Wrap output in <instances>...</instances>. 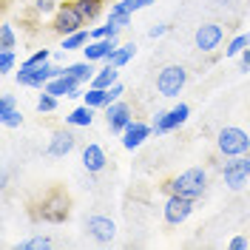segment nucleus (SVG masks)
Here are the masks:
<instances>
[{
    "instance_id": "nucleus-40",
    "label": "nucleus",
    "mask_w": 250,
    "mask_h": 250,
    "mask_svg": "<svg viewBox=\"0 0 250 250\" xmlns=\"http://www.w3.org/2000/svg\"><path fill=\"white\" fill-rule=\"evenodd\" d=\"M239 68H242V71H250V48H245V51L239 54Z\"/></svg>"
},
{
    "instance_id": "nucleus-10",
    "label": "nucleus",
    "mask_w": 250,
    "mask_h": 250,
    "mask_svg": "<svg viewBox=\"0 0 250 250\" xmlns=\"http://www.w3.org/2000/svg\"><path fill=\"white\" fill-rule=\"evenodd\" d=\"M196 48L199 51H205V54H210V51H216L219 43L225 40V29L219 26V23H205V26H199L196 29Z\"/></svg>"
},
{
    "instance_id": "nucleus-33",
    "label": "nucleus",
    "mask_w": 250,
    "mask_h": 250,
    "mask_svg": "<svg viewBox=\"0 0 250 250\" xmlns=\"http://www.w3.org/2000/svg\"><path fill=\"white\" fill-rule=\"evenodd\" d=\"M12 111H17V100H15V94H3L0 97V120H6Z\"/></svg>"
},
{
    "instance_id": "nucleus-29",
    "label": "nucleus",
    "mask_w": 250,
    "mask_h": 250,
    "mask_svg": "<svg viewBox=\"0 0 250 250\" xmlns=\"http://www.w3.org/2000/svg\"><path fill=\"white\" fill-rule=\"evenodd\" d=\"M123 29H117L114 23H108L105 20V26H97V29H91V40H105V37H117Z\"/></svg>"
},
{
    "instance_id": "nucleus-21",
    "label": "nucleus",
    "mask_w": 250,
    "mask_h": 250,
    "mask_svg": "<svg viewBox=\"0 0 250 250\" xmlns=\"http://www.w3.org/2000/svg\"><path fill=\"white\" fill-rule=\"evenodd\" d=\"M88 40H91V31H85V29H80L74 31V34H65L62 37V51H83V48L88 46Z\"/></svg>"
},
{
    "instance_id": "nucleus-25",
    "label": "nucleus",
    "mask_w": 250,
    "mask_h": 250,
    "mask_svg": "<svg viewBox=\"0 0 250 250\" xmlns=\"http://www.w3.org/2000/svg\"><path fill=\"white\" fill-rule=\"evenodd\" d=\"M151 3H156V0H120V3H114V6H111V12H117V15L128 12V15H134V12H140V9L151 6Z\"/></svg>"
},
{
    "instance_id": "nucleus-37",
    "label": "nucleus",
    "mask_w": 250,
    "mask_h": 250,
    "mask_svg": "<svg viewBox=\"0 0 250 250\" xmlns=\"http://www.w3.org/2000/svg\"><path fill=\"white\" fill-rule=\"evenodd\" d=\"M123 91H125V88H123V83H114V85L108 88V105H111V103H117V100L123 97Z\"/></svg>"
},
{
    "instance_id": "nucleus-12",
    "label": "nucleus",
    "mask_w": 250,
    "mask_h": 250,
    "mask_svg": "<svg viewBox=\"0 0 250 250\" xmlns=\"http://www.w3.org/2000/svg\"><path fill=\"white\" fill-rule=\"evenodd\" d=\"M120 48L117 37H105V40H88V46L83 48V60L91 62H108V57Z\"/></svg>"
},
{
    "instance_id": "nucleus-35",
    "label": "nucleus",
    "mask_w": 250,
    "mask_h": 250,
    "mask_svg": "<svg viewBox=\"0 0 250 250\" xmlns=\"http://www.w3.org/2000/svg\"><path fill=\"white\" fill-rule=\"evenodd\" d=\"M34 12L37 15H51V12H57V3L54 0H34Z\"/></svg>"
},
{
    "instance_id": "nucleus-2",
    "label": "nucleus",
    "mask_w": 250,
    "mask_h": 250,
    "mask_svg": "<svg viewBox=\"0 0 250 250\" xmlns=\"http://www.w3.org/2000/svg\"><path fill=\"white\" fill-rule=\"evenodd\" d=\"M216 148L219 154L225 156H242V154H250V131L245 128H236V125H228L216 134Z\"/></svg>"
},
{
    "instance_id": "nucleus-5",
    "label": "nucleus",
    "mask_w": 250,
    "mask_h": 250,
    "mask_svg": "<svg viewBox=\"0 0 250 250\" xmlns=\"http://www.w3.org/2000/svg\"><path fill=\"white\" fill-rule=\"evenodd\" d=\"M51 29L57 31V34H74V31L85 29V17L80 15V9L74 6V0L71 3H60L57 6V12H54V26Z\"/></svg>"
},
{
    "instance_id": "nucleus-26",
    "label": "nucleus",
    "mask_w": 250,
    "mask_h": 250,
    "mask_svg": "<svg viewBox=\"0 0 250 250\" xmlns=\"http://www.w3.org/2000/svg\"><path fill=\"white\" fill-rule=\"evenodd\" d=\"M48 60H51V51L48 48H37L31 57H26V60L20 62V71H31V68H37V65H43Z\"/></svg>"
},
{
    "instance_id": "nucleus-27",
    "label": "nucleus",
    "mask_w": 250,
    "mask_h": 250,
    "mask_svg": "<svg viewBox=\"0 0 250 250\" xmlns=\"http://www.w3.org/2000/svg\"><path fill=\"white\" fill-rule=\"evenodd\" d=\"M245 48H250V31H248V34H236L233 40L228 43L225 54H228V57H239V54H242Z\"/></svg>"
},
{
    "instance_id": "nucleus-19",
    "label": "nucleus",
    "mask_w": 250,
    "mask_h": 250,
    "mask_svg": "<svg viewBox=\"0 0 250 250\" xmlns=\"http://www.w3.org/2000/svg\"><path fill=\"white\" fill-rule=\"evenodd\" d=\"M94 111L97 108H91V105L83 103V105H77V108L65 117V123L71 125V128H88V125L94 123Z\"/></svg>"
},
{
    "instance_id": "nucleus-9",
    "label": "nucleus",
    "mask_w": 250,
    "mask_h": 250,
    "mask_svg": "<svg viewBox=\"0 0 250 250\" xmlns=\"http://www.w3.org/2000/svg\"><path fill=\"white\" fill-rule=\"evenodd\" d=\"M40 208H43V210H40V219H43V222H51V225H60V222H65V216H68V199L62 196L60 190H54L51 196H46Z\"/></svg>"
},
{
    "instance_id": "nucleus-15",
    "label": "nucleus",
    "mask_w": 250,
    "mask_h": 250,
    "mask_svg": "<svg viewBox=\"0 0 250 250\" xmlns=\"http://www.w3.org/2000/svg\"><path fill=\"white\" fill-rule=\"evenodd\" d=\"M80 88H83V83H80V80L68 77V74H62V77L48 80L43 91L54 94V97H83V91H80Z\"/></svg>"
},
{
    "instance_id": "nucleus-32",
    "label": "nucleus",
    "mask_w": 250,
    "mask_h": 250,
    "mask_svg": "<svg viewBox=\"0 0 250 250\" xmlns=\"http://www.w3.org/2000/svg\"><path fill=\"white\" fill-rule=\"evenodd\" d=\"M15 51L12 48H0V74H9L15 68Z\"/></svg>"
},
{
    "instance_id": "nucleus-36",
    "label": "nucleus",
    "mask_w": 250,
    "mask_h": 250,
    "mask_svg": "<svg viewBox=\"0 0 250 250\" xmlns=\"http://www.w3.org/2000/svg\"><path fill=\"white\" fill-rule=\"evenodd\" d=\"M0 123L6 125V128H20V123H23V114H20V108H17V111H12L6 120H0Z\"/></svg>"
},
{
    "instance_id": "nucleus-38",
    "label": "nucleus",
    "mask_w": 250,
    "mask_h": 250,
    "mask_svg": "<svg viewBox=\"0 0 250 250\" xmlns=\"http://www.w3.org/2000/svg\"><path fill=\"white\" fill-rule=\"evenodd\" d=\"M245 248H250V242L245 236H233L230 239V250H245Z\"/></svg>"
},
{
    "instance_id": "nucleus-30",
    "label": "nucleus",
    "mask_w": 250,
    "mask_h": 250,
    "mask_svg": "<svg viewBox=\"0 0 250 250\" xmlns=\"http://www.w3.org/2000/svg\"><path fill=\"white\" fill-rule=\"evenodd\" d=\"M46 248H51V239H48V236H34L29 242L17 245V250H46Z\"/></svg>"
},
{
    "instance_id": "nucleus-6",
    "label": "nucleus",
    "mask_w": 250,
    "mask_h": 250,
    "mask_svg": "<svg viewBox=\"0 0 250 250\" xmlns=\"http://www.w3.org/2000/svg\"><path fill=\"white\" fill-rule=\"evenodd\" d=\"M54 77H62V65H54V62L48 60L43 65H37V68H31V71H17V85H26V88H46L48 80Z\"/></svg>"
},
{
    "instance_id": "nucleus-20",
    "label": "nucleus",
    "mask_w": 250,
    "mask_h": 250,
    "mask_svg": "<svg viewBox=\"0 0 250 250\" xmlns=\"http://www.w3.org/2000/svg\"><path fill=\"white\" fill-rule=\"evenodd\" d=\"M114 83H120V68L111 62H105V68H100L97 77L91 80V85H97V88H111Z\"/></svg>"
},
{
    "instance_id": "nucleus-31",
    "label": "nucleus",
    "mask_w": 250,
    "mask_h": 250,
    "mask_svg": "<svg viewBox=\"0 0 250 250\" xmlns=\"http://www.w3.org/2000/svg\"><path fill=\"white\" fill-rule=\"evenodd\" d=\"M17 37H15V29H12V23H3L0 26V48H15Z\"/></svg>"
},
{
    "instance_id": "nucleus-18",
    "label": "nucleus",
    "mask_w": 250,
    "mask_h": 250,
    "mask_svg": "<svg viewBox=\"0 0 250 250\" xmlns=\"http://www.w3.org/2000/svg\"><path fill=\"white\" fill-rule=\"evenodd\" d=\"M105 162H108V156H105V151H103L97 142L85 145V151H83V168H85V171L100 173L103 168H105Z\"/></svg>"
},
{
    "instance_id": "nucleus-7",
    "label": "nucleus",
    "mask_w": 250,
    "mask_h": 250,
    "mask_svg": "<svg viewBox=\"0 0 250 250\" xmlns=\"http://www.w3.org/2000/svg\"><path fill=\"white\" fill-rule=\"evenodd\" d=\"M188 117H190V105H188V103H179V105H173L171 111H156L154 131L156 134H171V131H176L179 125L185 123Z\"/></svg>"
},
{
    "instance_id": "nucleus-11",
    "label": "nucleus",
    "mask_w": 250,
    "mask_h": 250,
    "mask_svg": "<svg viewBox=\"0 0 250 250\" xmlns=\"http://www.w3.org/2000/svg\"><path fill=\"white\" fill-rule=\"evenodd\" d=\"M85 230L91 236L94 242H100V245H108L114 233H117V225L111 222L108 216H100V213H94V216L85 219Z\"/></svg>"
},
{
    "instance_id": "nucleus-3",
    "label": "nucleus",
    "mask_w": 250,
    "mask_h": 250,
    "mask_svg": "<svg viewBox=\"0 0 250 250\" xmlns=\"http://www.w3.org/2000/svg\"><path fill=\"white\" fill-rule=\"evenodd\" d=\"M222 179L230 190H242L250 179V154L228 156V162L222 165Z\"/></svg>"
},
{
    "instance_id": "nucleus-1",
    "label": "nucleus",
    "mask_w": 250,
    "mask_h": 250,
    "mask_svg": "<svg viewBox=\"0 0 250 250\" xmlns=\"http://www.w3.org/2000/svg\"><path fill=\"white\" fill-rule=\"evenodd\" d=\"M162 190L165 193H176V196H188V199H199L205 190H208V171L205 168H188V171L176 173V176H171L165 185H162Z\"/></svg>"
},
{
    "instance_id": "nucleus-17",
    "label": "nucleus",
    "mask_w": 250,
    "mask_h": 250,
    "mask_svg": "<svg viewBox=\"0 0 250 250\" xmlns=\"http://www.w3.org/2000/svg\"><path fill=\"white\" fill-rule=\"evenodd\" d=\"M97 62L91 60H80V62H68V65H62V74H68V77L80 80L83 85H91V80L97 77V68H94Z\"/></svg>"
},
{
    "instance_id": "nucleus-14",
    "label": "nucleus",
    "mask_w": 250,
    "mask_h": 250,
    "mask_svg": "<svg viewBox=\"0 0 250 250\" xmlns=\"http://www.w3.org/2000/svg\"><path fill=\"white\" fill-rule=\"evenodd\" d=\"M151 131H154V125L142 123V120H131V123H128V128L120 134V137H123V148H128V151L140 148L142 142L151 137Z\"/></svg>"
},
{
    "instance_id": "nucleus-24",
    "label": "nucleus",
    "mask_w": 250,
    "mask_h": 250,
    "mask_svg": "<svg viewBox=\"0 0 250 250\" xmlns=\"http://www.w3.org/2000/svg\"><path fill=\"white\" fill-rule=\"evenodd\" d=\"M134 54H137V46H134V43H125V46H120L114 54H111L108 62H111V65H117V68H123V65H128V62H131V57H134Z\"/></svg>"
},
{
    "instance_id": "nucleus-39",
    "label": "nucleus",
    "mask_w": 250,
    "mask_h": 250,
    "mask_svg": "<svg viewBox=\"0 0 250 250\" xmlns=\"http://www.w3.org/2000/svg\"><path fill=\"white\" fill-rule=\"evenodd\" d=\"M165 31H168V26H165V23H156V26H151V29H148V37H162V34H165Z\"/></svg>"
},
{
    "instance_id": "nucleus-16",
    "label": "nucleus",
    "mask_w": 250,
    "mask_h": 250,
    "mask_svg": "<svg viewBox=\"0 0 250 250\" xmlns=\"http://www.w3.org/2000/svg\"><path fill=\"white\" fill-rule=\"evenodd\" d=\"M74 145H77V137L71 134V131H54V137L48 142V156H68L74 151Z\"/></svg>"
},
{
    "instance_id": "nucleus-4",
    "label": "nucleus",
    "mask_w": 250,
    "mask_h": 250,
    "mask_svg": "<svg viewBox=\"0 0 250 250\" xmlns=\"http://www.w3.org/2000/svg\"><path fill=\"white\" fill-rule=\"evenodd\" d=\"M188 83V68L185 65H165L156 74V91L162 97H179V91Z\"/></svg>"
},
{
    "instance_id": "nucleus-28",
    "label": "nucleus",
    "mask_w": 250,
    "mask_h": 250,
    "mask_svg": "<svg viewBox=\"0 0 250 250\" xmlns=\"http://www.w3.org/2000/svg\"><path fill=\"white\" fill-rule=\"evenodd\" d=\"M57 100H60V97L43 91L40 97H37V111H40V114H51V111L57 108Z\"/></svg>"
},
{
    "instance_id": "nucleus-34",
    "label": "nucleus",
    "mask_w": 250,
    "mask_h": 250,
    "mask_svg": "<svg viewBox=\"0 0 250 250\" xmlns=\"http://www.w3.org/2000/svg\"><path fill=\"white\" fill-rule=\"evenodd\" d=\"M131 17L128 12H123V15H117V12H108V23H114L117 29H125V26H131Z\"/></svg>"
},
{
    "instance_id": "nucleus-22",
    "label": "nucleus",
    "mask_w": 250,
    "mask_h": 250,
    "mask_svg": "<svg viewBox=\"0 0 250 250\" xmlns=\"http://www.w3.org/2000/svg\"><path fill=\"white\" fill-rule=\"evenodd\" d=\"M83 103H85V105H91V108H105V105H108V88L88 85V91L83 94Z\"/></svg>"
},
{
    "instance_id": "nucleus-8",
    "label": "nucleus",
    "mask_w": 250,
    "mask_h": 250,
    "mask_svg": "<svg viewBox=\"0 0 250 250\" xmlns=\"http://www.w3.org/2000/svg\"><path fill=\"white\" fill-rule=\"evenodd\" d=\"M190 213H193V199H188V196H176V193H168L165 208H162V216H165L168 225H182Z\"/></svg>"
},
{
    "instance_id": "nucleus-13",
    "label": "nucleus",
    "mask_w": 250,
    "mask_h": 250,
    "mask_svg": "<svg viewBox=\"0 0 250 250\" xmlns=\"http://www.w3.org/2000/svg\"><path fill=\"white\" fill-rule=\"evenodd\" d=\"M131 114H134V111H131V105H128V103H123V100H117V103L105 105V120H108L111 134H123L125 128H128V123L134 120Z\"/></svg>"
},
{
    "instance_id": "nucleus-23",
    "label": "nucleus",
    "mask_w": 250,
    "mask_h": 250,
    "mask_svg": "<svg viewBox=\"0 0 250 250\" xmlns=\"http://www.w3.org/2000/svg\"><path fill=\"white\" fill-rule=\"evenodd\" d=\"M74 6L80 9V15L85 17V23H94L103 15V0H74Z\"/></svg>"
}]
</instances>
